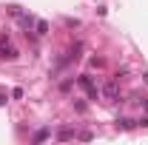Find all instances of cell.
I'll list each match as a JSON object with an SVG mask.
<instances>
[{
    "mask_svg": "<svg viewBox=\"0 0 148 145\" xmlns=\"http://www.w3.org/2000/svg\"><path fill=\"white\" fill-rule=\"evenodd\" d=\"M103 97H106V103H117L120 100V83L117 80H108L103 85Z\"/></svg>",
    "mask_w": 148,
    "mask_h": 145,
    "instance_id": "cell-1",
    "label": "cell"
},
{
    "mask_svg": "<svg viewBox=\"0 0 148 145\" xmlns=\"http://www.w3.org/2000/svg\"><path fill=\"white\" fill-rule=\"evenodd\" d=\"M77 85H80V88L86 91V94H88V97H91V100H97V88H94V83H91V77H86V74H83V77H77Z\"/></svg>",
    "mask_w": 148,
    "mask_h": 145,
    "instance_id": "cell-2",
    "label": "cell"
},
{
    "mask_svg": "<svg viewBox=\"0 0 148 145\" xmlns=\"http://www.w3.org/2000/svg\"><path fill=\"white\" fill-rule=\"evenodd\" d=\"M0 57H3V60H17V49L6 40V43H0Z\"/></svg>",
    "mask_w": 148,
    "mask_h": 145,
    "instance_id": "cell-3",
    "label": "cell"
},
{
    "mask_svg": "<svg viewBox=\"0 0 148 145\" xmlns=\"http://www.w3.org/2000/svg\"><path fill=\"white\" fill-rule=\"evenodd\" d=\"M71 137H74L71 128H60V131H57V140H60V142H66V140H71Z\"/></svg>",
    "mask_w": 148,
    "mask_h": 145,
    "instance_id": "cell-4",
    "label": "cell"
},
{
    "mask_svg": "<svg viewBox=\"0 0 148 145\" xmlns=\"http://www.w3.org/2000/svg\"><path fill=\"white\" fill-rule=\"evenodd\" d=\"M117 128H123V131H131V128H134V120L123 117V120H117Z\"/></svg>",
    "mask_w": 148,
    "mask_h": 145,
    "instance_id": "cell-5",
    "label": "cell"
},
{
    "mask_svg": "<svg viewBox=\"0 0 148 145\" xmlns=\"http://www.w3.org/2000/svg\"><path fill=\"white\" fill-rule=\"evenodd\" d=\"M34 26H37V34H46V31H49V23H46V20H37Z\"/></svg>",
    "mask_w": 148,
    "mask_h": 145,
    "instance_id": "cell-6",
    "label": "cell"
},
{
    "mask_svg": "<svg viewBox=\"0 0 148 145\" xmlns=\"http://www.w3.org/2000/svg\"><path fill=\"white\" fill-rule=\"evenodd\" d=\"M43 140H49V128H43V131L34 134V142H43Z\"/></svg>",
    "mask_w": 148,
    "mask_h": 145,
    "instance_id": "cell-7",
    "label": "cell"
},
{
    "mask_svg": "<svg viewBox=\"0 0 148 145\" xmlns=\"http://www.w3.org/2000/svg\"><path fill=\"white\" fill-rule=\"evenodd\" d=\"M3 103H6V97H3V94H0V105H3Z\"/></svg>",
    "mask_w": 148,
    "mask_h": 145,
    "instance_id": "cell-8",
    "label": "cell"
}]
</instances>
